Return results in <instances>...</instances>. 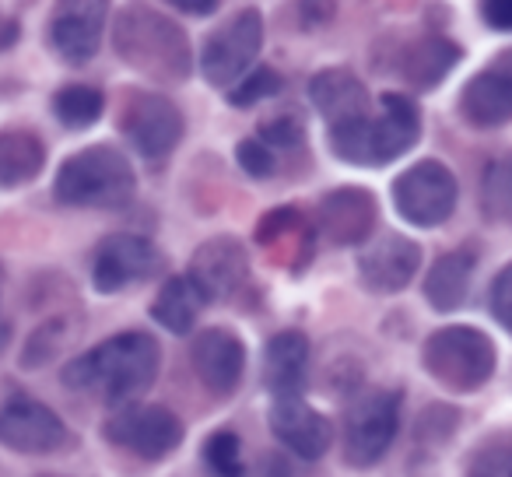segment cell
I'll list each match as a JSON object with an SVG mask.
<instances>
[{"label": "cell", "mask_w": 512, "mask_h": 477, "mask_svg": "<svg viewBox=\"0 0 512 477\" xmlns=\"http://www.w3.org/2000/svg\"><path fill=\"white\" fill-rule=\"evenodd\" d=\"M309 337L302 330H281L264 348V390L271 400L302 397L309 383Z\"/></svg>", "instance_id": "44dd1931"}, {"label": "cell", "mask_w": 512, "mask_h": 477, "mask_svg": "<svg viewBox=\"0 0 512 477\" xmlns=\"http://www.w3.org/2000/svg\"><path fill=\"white\" fill-rule=\"evenodd\" d=\"M200 295V302H225L242 292L249 281V253L235 235H214L200 243L190 257V267L183 274Z\"/></svg>", "instance_id": "7c38bea8"}, {"label": "cell", "mask_w": 512, "mask_h": 477, "mask_svg": "<svg viewBox=\"0 0 512 477\" xmlns=\"http://www.w3.org/2000/svg\"><path fill=\"white\" fill-rule=\"evenodd\" d=\"M477 271V250L474 246H460L453 253H442L425 274V299L435 313H456L467 302L470 281Z\"/></svg>", "instance_id": "603a6c76"}, {"label": "cell", "mask_w": 512, "mask_h": 477, "mask_svg": "<svg viewBox=\"0 0 512 477\" xmlns=\"http://www.w3.org/2000/svg\"><path fill=\"white\" fill-rule=\"evenodd\" d=\"M116 53L127 60L134 71L148 74L155 81H186L193 71L190 39L172 18H165L155 8L130 4L116 18L113 32Z\"/></svg>", "instance_id": "7a4b0ae2"}, {"label": "cell", "mask_w": 512, "mask_h": 477, "mask_svg": "<svg viewBox=\"0 0 512 477\" xmlns=\"http://www.w3.org/2000/svg\"><path fill=\"white\" fill-rule=\"evenodd\" d=\"M278 92H281V74L274 71V67L260 64V67H253V71H246L228 88V102H232L235 109H249V106H256V102L274 99Z\"/></svg>", "instance_id": "f1b7e54d"}, {"label": "cell", "mask_w": 512, "mask_h": 477, "mask_svg": "<svg viewBox=\"0 0 512 477\" xmlns=\"http://www.w3.org/2000/svg\"><path fill=\"white\" fill-rule=\"evenodd\" d=\"M204 309L200 295L193 292V285L186 278H169L162 288H158L155 302H151V320L158 327H165L169 334L186 337L193 327H197V316Z\"/></svg>", "instance_id": "484cf974"}, {"label": "cell", "mask_w": 512, "mask_h": 477, "mask_svg": "<svg viewBox=\"0 0 512 477\" xmlns=\"http://www.w3.org/2000/svg\"><path fill=\"white\" fill-rule=\"evenodd\" d=\"M509 302H512V267L505 264L502 271L495 274V281H491V316H495V323L502 330H512V313H509Z\"/></svg>", "instance_id": "e575fe53"}, {"label": "cell", "mask_w": 512, "mask_h": 477, "mask_svg": "<svg viewBox=\"0 0 512 477\" xmlns=\"http://www.w3.org/2000/svg\"><path fill=\"white\" fill-rule=\"evenodd\" d=\"M456 425H460V414H456L453 407H446V404L425 407V414H421V421H418V446H425V442L446 446V439L456 432Z\"/></svg>", "instance_id": "d6a6232c"}, {"label": "cell", "mask_w": 512, "mask_h": 477, "mask_svg": "<svg viewBox=\"0 0 512 477\" xmlns=\"http://www.w3.org/2000/svg\"><path fill=\"white\" fill-rule=\"evenodd\" d=\"M235 162H239L242 172H246V176H253V179H267L274 169H278V158H274V151L264 148L256 137L239 141V148H235Z\"/></svg>", "instance_id": "836d02e7"}, {"label": "cell", "mask_w": 512, "mask_h": 477, "mask_svg": "<svg viewBox=\"0 0 512 477\" xmlns=\"http://www.w3.org/2000/svg\"><path fill=\"white\" fill-rule=\"evenodd\" d=\"M309 102L327 123V134L358 127L372 116V95L348 67H323L309 78Z\"/></svg>", "instance_id": "9a60e30c"}, {"label": "cell", "mask_w": 512, "mask_h": 477, "mask_svg": "<svg viewBox=\"0 0 512 477\" xmlns=\"http://www.w3.org/2000/svg\"><path fill=\"white\" fill-rule=\"evenodd\" d=\"M102 113H106V95L92 85H64L53 95V116L71 130L92 127Z\"/></svg>", "instance_id": "4316f807"}, {"label": "cell", "mask_w": 512, "mask_h": 477, "mask_svg": "<svg viewBox=\"0 0 512 477\" xmlns=\"http://www.w3.org/2000/svg\"><path fill=\"white\" fill-rule=\"evenodd\" d=\"M162 369V344L148 330H123L64 365V383L74 393L106 400L109 407L137 404Z\"/></svg>", "instance_id": "6da1fadb"}, {"label": "cell", "mask_w": 512, "mask_h": 477, "mask_svg": "<svg viewBox=\"0 0 512 477\" xmlns=\"http://www.w3.org/2000/svg\"><path fill=\"white\" fill-rule=\"evenodd\" d=\"M460 200V186L449 165L439 158H421L393 179V207L414 228H439L449 221Z\"/></svg>", "instance_id": "ba28073f"}, {"label": "cell", "mask_w": 512, "mask_h": 477, "mask_svg": "<svg viewBox=\"0 0 512 477\" xmlns=\"http://www.w3.org/2000/svg\"><path fill=\"white\" fill-rule=\"evenodd\" d=\"M242 477H292V463L281 453H260L253 467H246Z\"/></svg>", "instance_id": "d590c367"}, {"label": "cell", "mask_w": 512, "mask_h": 477, "mask_svg": "<svg viewBox=\"0 0 512 477\" xmlns=\"http://www.w3.org/2000/svg\"><path fill=\"white\" fill-rule=\"evenodd\" d=\"M421 137V109L411 95L383 92L379 109L365 123L327 134V144L341 162L351 165H390L407 155Z\"/></svg>", "instance_id": "277c9868"}, {"label": "cell", "mask_w": 512, "mask_h": 477, "mask_svg": "<svg viewBox=\"0 0 512 477\" xmlns=\"http://www.w3.org/2000/svg\"><path fill=\"white\" fill-rule=\"evenodd\" d=\"M481 18H484V25H491L495 32H509L512 29V4H481Z\"/></svg>", "instance_id": "8d00e7d4"}, {"label": "cell", "mask_w": 512, "mask_h": 477, "mask_svg": "<svg viewBox=\"0 0 512 477\" xmlns=\"http://www.w3.org/2000/svg\"><path fill=\"white\" fill-rule=\"evenodd\" d=\"M512 176H509V162H491L488 172L481 179V211L488 214L491 221H505L512 207Z\"/></svg>", "instance_id": "4dcf8cb0"}, {"label": "cell", "mask_w": 512, "mask_h": 477, "mask_svg": "<svg viewBox=\"0 0 512 477\" xmlns=\"http://www.w3.org/2000/svg\"><path fill=\"white\" fill-rule=\"evenodd\" d=\"M162 253L151 239L134 232H116L106 235L92 253V285L95 292L113 295L123 288L137 285V281H148L162 271Z\"/></svg>", "instance_id": "8fae6325"}, {"label": "cell", "mask_w": 512, "mask_h": 477, "mask_svg": "<svg viewBox=\"0 0 512 477\" xmlns=\"http://www.w3.org/2000/svg\"><path fill=\"white\" fill-rule=\"evenodd\" d=\"M46 477H57V474H46Z\"/></svg>", "instance_id": "f35d334b"}, {"label": "cell", "mask_w": 512, "mask_h": 477, "mask_svg": "<svg viewBox=\"0 0 512 477\" xmlns=\"http://www.w3.org/2000/svg\"><path fill=\"white\" fill-rule=\"evenodd\" d=\"M463 60V46L453 43V39L442 36H428L418 39L411 50L400 60V74L407 78V85H414L418 92H432L446 81V74L453 71Z\"/></svg>", "instance_id": "cb8c5ba5"}, {"label": "cell", "mask_w": 512, "mask_h": 477, "mask_svg": "<svg viewBox=\"0 0 512 477\" xmlns=\"http://www.w3.org/2000/svg\"><path fill=\"white\" fill-rule=\"evenodd\" d=\"M120 130L130 141V148L148 162H165L183 141L186 120L179 106L155 92H127V102L120 109Z\"/></svg>", "instance_id": "30bf717a"}, {"label": "cell", "mask_w": 512, "mask_h": 477, "mask_svg": "<svg viewBox=\"0 0 512 477\" xmlns=\"http://www.w3.org/2000/svg\"><path fill=\"white\" fill-rule=\"evenodd\" d=\"M102 435H106L113 446L127 449L137 460H165L172 456L179 446H183V421L162 404H123L113 407V414L102 425Z\"/></svg>", "instance_id": "9c48e42d"}, {"label": "cell", "mask_w": 512, "mask_h": 477, "mask_svg": "<svg viewBox=\"0 0 512 477\" xmlns=\"http://www.w3.org/2000/svg\"><path fill=\"white\" fill-rule=\"evenodd\" d=\"M421 271V246L407 235H383L358 253V278L369 292L397 295Z\"/></svg>", "instance_id": "e0dca14e"}, {"label": "cell", "mask_w": 512, "mask_h": 477, "mask_svg": "<svg viewBox=\"0 0 512 477\" xmlns=\"http://www.w3.org/2000/svg\"><path fill=\"white\" fill-rule=\"evenodd\" d=\"M137 172L123 151L113 144H92L64 158L53 179V197L64 207H99V211H120L134 200Z\"/></svg>", "instance_id": "3957f363"}, {"label": "cell", "mask_w": 512, "mask_h": 477, "mask_svg": "<svg viewBox=\"0 0 512 477\" xmlns=\"http://www.w3.org/2000/svg\"><path fill=\"white\" fill-rule=\"evenodd\" d=\"M46 144L32 130H0V186H25L43 172Z\"/></svg>", "instance_id": "d4e9b609"}, {"label": "cell", "mask_w": 512, "mask_h": 477, "mask_svg": "<svg viewBox=\"0 0 512 477\" xmlns=\"http://www.w3.org/2000/svg\"><path fill=\"white\" fill-rule=\"evenodd\" d=\"M190 365L207 393L214 397H232L246 376V344L235 330L207 327L193 337Z\"/></svg>", "instance_id": "5bb4252c"}, {"label": "cell", "mask_w": 512, "mask_h": 477, "mask_svg": "<svg viewBox=\"0 0 512 477\" xmlns=\"http://www.w3.org/2000/svg\"><path fill=\"white\" fill-rule=\"evenodd\" d=\"M313 228L334 246L369 243L376 228V197L362 186H341V190L323 193Z\"/></svg>", "instance_id": "2e32d148"}, {"label": "cell", "mask_w": 512, "mask_h": 477, "mask_svg": "<svg viewBox=\"0 0 512 477\" xmlns=\"http://www.w3.org/2000/svg\"><path fill=\"white\" fill-rule=\"evenodd\" d=\"M64 418L36 397H11L0 407V442L22 456H46L67 446Z\"/></svg>", "instance_id": "4fadbf2b"}, {"label": "cell", "mask_w": 512, "mask_h": 477, "mask_svg": "<svg viewBox=\"0 0 512 477\" xmlns=\"http://www.w3.org/2000/svg\"><path fill=\"white\" fill-rule=\"evenodd\" d=\"M176 11H179V15H214V11H218V0H197V4H190V0H179Z\"/></svg>", "instance_id": "74e56055"}, {"label": "cell", "mask_w": 512, "mask_h": 477, "mask_svg": "<svg viewBox=\"0 0 512 477\" xmlns=\"http://www.w3.org/2000/svg\"><path fill=\"white\" fill-rule=\"evenodd\" d=\"M460 116L474 130H498L512 120V74L502 67L481 71L463 85Z\"/></svg>", "instance_id": "7402d4cb"}, {"label": "cell", "mask_w": 512, "mask_h": 477, "mask_svg": "<svg viewBox=\"0 0 512 477\" xmlns=\"http://www.w3.org/2000/svg\"><path fill=\"white\" fill-rule=\"evenodd\" d=\"M267 421H271L274 439L285 442L299 460H309V463L320 460L330 449V442H334V425H330V418L313 411L302 397L271 400Z\"/></svg>", "instance_id": "d6986e66"}, {"label": "cell", "mask_w": 512, "mask_h": 477, "mask_svg": "<svg viewBox=\"0 0 512 477\" xmlns=\"http://www.w3.org/2000/svg\"><path fill=\"white\" fill-rule=\"evenodd\" d=\"M253 235L274 264L292 267V271L306 267L316 250V228L299 207H274V211H267L264 221H256Z\"/></svg>", "instance_id": "ffe728a7"}, {"label": "cell", "mask_w": 512, "mask_h": 477, "mask_svg": "<svg viewBox=\"0 0 512 477\" xmlns=\"http://www.w3.org/2000/svg\"><path fill=\"white\" fill-rule=\"evenodd\" d=\"M400 411H404V390L365 393L344 421V463L355 470L376 467L397 439Z\"/></svg>", "instance_id": "52a82bcc"}, {"label": "cell", "mask_w": 512, "mask_h": 477, "mask_svg": "<svg viewBox=\"0 0 512 477\" xmlns=\"http://www.w3.org/2000/svg\"><path fill=\"white\" fill-rule=\"evenodd\" d=\"M256 141L264 144V148H288V151H295V148H302V141H306V123H302L295 113L274 116V120H267L264 127H260Z\"/></svg>", "instance_id": "1f68e13d"}, {"label": "cell", "mask_w": 512, "mask_h": 477, "mask_svg": "<svg viewBox=\"0 0 512 477\" xmlns=\"http://www.w3.org/2000/svg\"><path fill=\"white\" fill-rule=\"evenodd\" d=\"M200 460H204L211 477H242L246 463H242V439L228 428H218L204 439L200 446Z\"/></svg>", "instance_id": "83f0119b"}, {"label": "cell", "mask_w": 512, "mask_h": 477, "mask_svg": "<svg viewBox=\"0 0 512 477\" xmlns=\"http://www.w3.org/2000/svg\"><path fill=\"white\" fill-rule=\"evenodd\" d=\"M264 46V15L256 8H242L218 25L200 46V74L207 85L232 88L246 71H253Z\"/></svg>", "instance_id": "8992f818"}, {"label": "cell", "mask_w": 512, "mask_h": 477, "mask_svg": "<svg viewBox=\"0 0 512 477\" xmlns=\"http://www.w3.org/2000/svg\"><path fill=\"white\" fill-rule=\"evenodd\" d=\"M467 477H512V446L509 435H491L470 453Z\"/></svg>", "instance_id": "f546056e"}, {"label": "cell", "mask_w": 512, "mask_h": 477, "mask_svg": "<svg viewBox=\"0 0 512 477\" xmlns=\"http://www.w3.org/2000/svg\"><path fill=\"white\" fill-rule=\"evenodd\" d=\"M109 8L102 0H71L53 11L50 46L67 64H88L99 53Z\"/></svg>", "instance_id": "ac0fdd59"}, {"label": "cell", "mask_w": 512, "mask_h": 477, "mask_svg": "<svg viewBox=\"0 0 512 477\" xmlns=\"http://www.w3.org/2000/svg\"><path fill=\"white\" fill-rule=\"evenodd\" d=\"M495 365V341L467 323L435 330L421 344V369L449 393H477L495 376Z\"/></svg>", "instance_id": "5b68a950"}]
</instances>
